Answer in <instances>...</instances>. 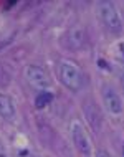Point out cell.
Returning <instances> with one entry per match:
<instances>
[{
	"instance_id": "cell-1",
	"label": "cell",
	"mask_w": 124,
	"mask_h": 157,
	"mask_svg": "<svg viewBox=\"0 0 124 157\" xmlns=\"http://www.w3.org/2000/svg\"><path fill=\"white\" fill-rule=\"evenodd\" d=\"M58 78L68 90L71 91H79L83 86V76L78 66L71 61H61L58 65Z\"/></svg>"
},
{
	"instance_id": "cell-2",
	"label": "cell",
	"mask_w": 124,
	"mask_h": 157,
	"mask_svg": "<svg viewBox=\"0 0 124 157\" xmlns=\"http://www.w3.org/2000/svg\"><path fill=\"white\" fill-rule=\"evenodd\" d=\"M98 15L106 28L111 33H119L121 32V18H119L118 10L111 2H99L98 3Z\"/></svg>"
},
{
	"instance_id": "cell-3",
	"label": "cell",
	"mask_w": 124,
	"mask_h": 157,
	"mask_svg": "<svg viewBox=\"0 0 124 157\" xmlns=\"http://www.w3.org/2000/svg\"><path fill=\"white\" fill-rule=\"evenodd\" d=\"M27 79L35 90H40V93L51 86L50 75L40 66H28L27 68Z\"/></svg>"
},
{
	"instance_id": "cell-4",
	"label": "cell",
	"mask_w": 124,
	"mask_h": 157,
	"mask_svg": "<svg viewBox=\"0 0 124 157\" xmlns=\"http://www.w3.org/2000/svg\"><path fill=\"white\" fill-rule=\"evenodd\" d=\"M71 134H73V142H75L76 149L83 155H91V142H89V137L86 136V131L83 129V126L78 121L73 122Z\"/></svg>"
},
{
	"instance_id": "cell-5",
	"label": "cell",
	"mask_w": 124,
	"mask_h": 157,
	"mask_svg": "<svg viewBox=\"0 0 124 157\" xmlns=\"http://www.w3.org/2000/svg\"><path fill=\"white\" fill-rule=\"evenodd\" d=\"M83 111H84V116H86V121L88 124L91 126L93 131L99 132L101 131V126H103V117H101V113L98 109V106L95 101H86L83 106Z\"/></svg>"
},
{
	"instance_id": "cell-6",
	"label": "cell",
	"mask_w": 124,
	"mask_h": 157,
	"mask_svg": "<svg viewBox=\"0 0 124 157\" xmlns=\"http://www.w3.org/2000/svg\"><path fill=\"white\" fill-rule=\"evenodd\" d=\"M103 99H104V104H106V108H108L109 113L119 114L122 111L121 98H119V94L111 86H104V88H103Z\"/></svg>"
},
{
	"instance_id": "cell-7",
	"label": "cell",
	"mask_w": 124,
	"mask_h": 157,
	"mask_svg": "<svg viewBox=\"0 0 124 157\" xmlns=\"http://www.w3.org/2000/svg\"><path fill=\"white\" fill-rule=\"evenodd\" d=\"M84 43V32L81 27H73L66 32V46L71 50L81 48Z\"/></svg>"
},
{
	"instance_id": "cell-8",
	"label": "cell",
	"mask_w": 124,
	"mask_h": 157,
	"mask_svg": "<svg viewBox=\"0 0 124 157\" xmlns=\"http://www.w3.org/2000/svg\"><path fill=\"white\" fill-rule=\"evenodd\" d=\"M0 116L7 121H14L15 117V106L10 96L0 93Z\"/></svg>"
},
{
	"instance_id": "cell-9",
	"label": "cell",
	"mask_w": 124,
	"mask_h": 157,
	"mask_svg": "<svg viewBox=\"0 0 124 157\" xmlns=\"http://www.w3.org/2000/svg\"><path fill=\"white\" fill-rule=\"evenodd\" d=\"M51 101H53V94H51L50 91H41L40 94L35 98V106L37 108H45V106H48Z\"/></svg>"
},
{
	"instance_id": "cell-10",
	"label": "cell",
	"mask_w": 124,
	"mask_h": 157,
	"mask_svg": "<svg viewBox=\"0 0 124 157\" xmlns=\"http://www.w3.org/2000/svg\"><path fill=\"white\" fill-rule=\"evenodd\" d=\"M10 84V73L0 65V88H5Z\"/></svg>"
},
{
	"instance_id": "cell-11",
	"label": "cell",
	"mask_w": 124,
	"mask_h": 157,
	"mask_svg": "<svg viewBox=\"0 0 124 157\" xmlns=\"http://www.w3.org/2000/svg\"><path fill=\"white\" fill-rule=\"evenodd\" d=\"M96 157H111V155H109V152H106V151L99 149V151L96 152Z\"/></svg>"
},
{
	"instance_id": "cell-12",
	"label": "cell",
	"mask_w": 124,
	"mask_h": 157,
	"mask_svg": "<svg viewBox=\"0 0 124 157\" xmlns=\"http://www.w3.org/2000/svg\"><path fill=\"white\" fill-rule=\"evenodd\" d=\"M119 50H121V53L124 55V43H121V45H119ZM122 60H124V56H122Z\"/></svg>"
},
{
	"instance_id": "cell-13",
	"label": "cell",
	"mask_w": 124,
	"mask_h": 157,
	"mask_svg": "<svg viewBox=\"0 0 124 157\" xmlns=\"http://www.w3.org/2000/svg\"><path fill=\"white\" fill-rule=\"evenodd\" d=\"M122 154H124V146H122Z\"/></svg>"
},
{
	"instance_id": "cell-14",
	"label": "cell",
	"mask_w": 124,
	"mask_h": 157,
	"mask_svg": "<svg viewBox=\"0 0 124 157\" xmlns=\"http://www.w3.org/2000/svg\"><path fill=\"white\" fill-rule=\"evenodd\" d=\"M0 157H3V155H0Z\"/></svg>"
}]
</instances>
